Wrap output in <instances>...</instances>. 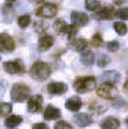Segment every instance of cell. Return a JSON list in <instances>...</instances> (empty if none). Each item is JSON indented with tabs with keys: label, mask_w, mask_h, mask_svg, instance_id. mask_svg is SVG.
<instances>
[{
	"label": "cell",
	"mask_w": 128,
	"mask_h": 129,
	"mask_svg": "<svg viewBox=\"0 0 128 129\" xmlns=\"http://www.w3.org/2000/svg\"><path fill=\"white\" fill-rule=\"evenodd\" d=\"M30 76L39 82L46 81L50 76V67L44 61H36L30 69Z\"/></svg>",
	"instance_id": "6da1fadb"
},
{
	"label": "cell",
	"mask_w": 128,
	"mask_h": 129,
	"mask_svg": "<svg viewBox=\"0 0 128 129\" xmlns=\"http://www.w3.org/2000/svg\"><path fill=\"white\" fill-rule=\"evenodd\" d=\"M30 87L24 83H15L10 89V99L13 102H23L30 99Z\"/></svg>",
	"instance_id": "7a4b0ae2"
},
{
	"label": "cell",
	"mask_w": 128,
	"mask_h": 129,
	"mask_svg": "<svg viewBox=\"0 0 128 129\" xmlns=\"http://www.w3.org/2000/svg\"><path fill=\"white\" fill-rule=\"evenodd\" d=\"M73 86H74V89L77 92L85 93V92H88L95 88L96 78L95 77H78V78H76Z\"/></svg>",
	"instance_id": "3957f363"
},
{
	"label": "cell",
	"mask_w": 128,
	"mask_h": 129,
	"mask_svg": "<svg viewBox=\"0 0 128 129\" xmlns=\"http://www.w3.org/2000/svg\"><path fill=\"white\" fill-rule=\"evenodd\" d=\"M77 29H78V27H76L74 24H70V26L67 24V22L64 19H57L55 23H54V31H55L57 33H59V35L67 33L69 40H72L76 36Z\"/></svg>",
	"instance_id": "277c9868"
},
{
	"label": "cell",
	"mask_w": 128,
	"mask_h": 129,
	"mask_svg": "<svg viewBox=\"0 0 128 129\" xmlns=\"http://www.w3.org/2000/svg\"><path fill=\"white\" fill-rule=\"evenodd\" d=\"M97 95L103 99H106V100H113V99L118 97V89L115 88L114 84L101 83L97 87Z\"/></svg>",
	"instance_id": "5b68a950"
},
{
	"label": "cell",
	"mask_w": 128,
	"mask_h": 129,
	"mask_svg": "<svg viewBox=\"0 0 128 129\" xmlns=\"http://www.w3.org/2000/svg\"><path fill=\"white\" fill-rule=\"evenodd\" d=\"M58 13V7L54 3H42L40 8L36 9V14L42 18H53Z\"/></svg>",
	"instance_id": "8992f818"
},
{
	"label": "cell",
	"mask_w": 128,
	"mask_h": 129,
	"mask_svg": "<svg viewBox=\"0 0 128 129\" xmlns=\"http://www.w3.org/2000/svg\"><path fill=\"white\" fill-rule=\"evenodd\" d=\"M3 67H4V70L9 73V74H22V73H24V65L21 59L5 61Z\"/></svg>",
	"instance_id": "52a82bcc"
},
{
	"label": "cell",
	"mask_w": 128,
	"mask_h": 129,
	"mask_svg": "<svg viewBox=\"0 0 128 129\" xmlns=\"http://www.w3.org/2000/svg\"><path fill=\"white\" fill-rule=\"evenodd\" d=\"M15 49V42L8 33H0V52H12Z\"/></svg>",
	"instance_id": "ba28073f"
},
{
	"label": "cell",
	"mask_w": 128,
	"mask_h": 129,
	"mask_svg": "<svg viewBox=\"0 0 128 129\" xmlns=\"http://www.w3.org/2000/svg\"><path fill=\"white\" fill-rule=\"evenodd\" d=\"M42 102H44L42 96H40V95L31 96L27 102V110L32 114H37L42 110Z\"/></svg>",
	"instance_id": "9c48e42d"
},
{
	"label": "cell",
	"mask_w": 128,
	"mask_h": 129,
	"mask_svg": "<svg viewBox=\"0 0 128 129\" xmlns=\"http://www.w3.org/2000/svg\"><path fill=\"white\" fill-rule=\"evenodd\" d=\"M115 13L117 12H115V9L113 7H105V8L97 10L94 14V17L96 18V19H99V21H106V19H112V18L115 15Z\"/></svg>",
	"instance_id": "30bf717a"
},
{
	"label": "cell",
	"mask_w": 128,
	"mask_h": 129,
	"mask_svg": "<svg viewBox=\"0 0 128 129\" xmlns=\"http://www.w3.org/2000/svg\"><path fill=\"white\" fill-rule=\"evenodd\" d=\"M70 19H72V24H74L76 27H81L88 23V15L81 12H72Z\"/></svg>",
	"instance_id": "8fae6325"
},
{
	"label": "cell",
	"mask_w": 128,
	"mask_h": 129,
	"mask_svg": "<svg viewBox=\"0 0 128 129\" xmlns=\"http://www.w3.org/2000/svg\"><path fill=\"white\" fill-rule=\"evenodd\" d=\"M120 79V74L117 70H106L101 74V81L103 83H110V84H115L117 82H119Z\"/></svg>",
	"instance_id": "7c38bea8"
},
{
	"label": "cell",
	"mask_w": 128,
	"mask_h": 129,
	"mask_svg": "<svg viewBox=\"0 0 128 129\" xmlns=\"http://www.w3.org/2000/svg\"><path fill=\"white\" fill-rule=\"evenodd\" d=\"M67 84L62 82H51L47 84V92L50 95H63L64 92H67Z\"/></svg>",
	"instance_id": "4fadbf2b"
},
{
	"label": "cell",
	"mask_w": 128,
	"mask_h": 129,
	"mask_svg": "<svg viewBox=\"0 0 128 129\" xmlns=\"http://www.w3.org/2000/svg\"><path fill=\"white\" fill-rule=\"evenodd\" d=\"M44 118L46 120H55V119L60 118V110L53 105H47L44 111Z\"/></svg>",
	"instance_id": "5bb4252c"
},
{
	"label": "cell",
	"mask_w": 128,
	"mask_h": 129,
	"mask_svg": "<svg viewBox=\"0 0 128 129\" xmlns=\"http://www.w3.org/2000/svg\"><path fill=\"white\" fill-rule=\"evenodd\" d=\"M65 107L69 110V111H78V110L82 107V100L78 96H73V97L67 100Z\"/></svg>",
	"instance_id": "9a60e30c"
},
{
	"label": "cell",
	"mask_w": 128,
	"mask_h": 129,
	"mask_svg": "<svg viewBox=\"0 0 128 129\" xmlns=\"http://www.w3.org/2000/svg\"><path fill=\"white\" fill-rule=\"evenodd\" d=\"M54 44V37L50 35H45V36H41L40 40H39V50L40 51H46L49 50Z\"/></svg>",
	"instance_id": "2e32d148"
},
{
	"label": "cell",
	"mask_w": 128,
	"mask_h": 129,
	"mask_svg": "<svg viewBox=\"0 0 128 129\" xmlns=\"http://www.w3.org/2000/svg\"><path fill=\"white\" fill-rule=\"evenodd\" d=\"M119 125H120L119 120L117 118H113V116H109V118L104 119L100 123V128L101 129H118Z\"/></svg>",
	"instance_id": "e0dca14e"
},
{
	"label": "cell",
	"mask_w": 128,
	"mask_h": 129,
	"mask_svg": "<svg viewBox=\"0 0 128 129\" xmlns=\"http://www.w3.org/2000/svg\"><path fill=\"white\" fill-rule=\"evenodd\" d=\"M74 121L77 123V125H80L81 128H86L90 124L94 123V119L91 118L88 114H77L74 116Z\"/></svg>",
	"instance_id": "ac0fdd59"
},
{
	"label": "cell",
	"mask_w": 128,
	"mask_h": 129,
	"mask_svg": "<svg viewBox=\"0 0 128 129\" xmlns=\"http://www.w3.org/2000/svg\"><path fill=\"white\" fill-rule=\"evenodd\" d=\"M87 45H88V42L85 39H73V41H70L72 49H74L76 51H78L81 54L87 50Z\"/></svg>",
	"instance_id": "d6986e66"
},
{
	"label": "cell",
	"mask_w": 128,
	"mask_h": 129,
	"mask_svg": "<svg viewBox=\"0 0 128 129\" xmlns=\"http://www.w3.org/2000/svg\"><path fill=\"white\" fill-rule=\"evenodd\" d=\"M22 116H19V115H9L7 119H5V121H4V125L8 128V129H14L15 126H18L21 123H22Z\"/></svg>",
	"instance_id": "ffe728a7"
},
{
	"label": "cell",
	"mask_w": 128,
	"mask_h": 129,
	"mask_svg": "<svg viewBox=\"0 0 128 129\" xmlns=\"http://www.w3.org/2000/svg\"><path fill=\"white\" fill-rule=\"evenodd\" d=\"M94 60H95V55L91 50H86L81 54V63L86 67H90L94 64Z\"/></svg>",
	"instance_id": "44dd1931"
},
{
	"label": "cell",
	"mask_w": 128,
	"mask_h": 129,
	"mask_svg": "<svg viewBox=\"0 0 128 129\" xmlns=\"http://www.w3.org/2000/svg\"><path fill=\"white\" fill-rule=\"evenodd\" d=\"M90 111H91V113H94V114L100 115V114H103V113L106 111V107L103 106L101 104L94 101V102H91V104H90Z\"/></svg>",
	"instance_id": "7402d4cb"
},
{
	"label": "cell",
	"mask_w": 128,
	"mask_h": 129,
	"mask_svg": "<svg viewBox=\"0 0 128 129\" xmlns=\"http://www.w3.org/2000/svg\"><path fill=\"white\" fill-rule=\"evenodd\" d=\"M12 104L0 102V116H9L12 113Z\"/></svg>",
	"instance_id": "603a6c76"
},
{
	"label": "cell",
	"mask_w": 128,
	"mask_h": 129,
	"mask_svg": "<svg viewBox=\"0 0 128 129\" xmlns=\"http://www.w3.org/2000/svg\"><path fill=\"white\" fill-rule=\"evenodd\" d=\"M30 23H31V15L23 14V15H19V17H18V26H19L21 28L28 27Z\"/></svg>",
	"instance_id": "cb8c5ba5"
},
{
	"label": "cell",
	"mask_w": 128,
	"mask_h": 129,
	"mask_svg": "<svg viewBox=\"0 0 128 129\" xmlns=\"http://www.w3.org/2000/svg\"><path fill=\"white\" fill-rule=\"evenodd\" d=\"M35 29H36V32H39V33H41V35H44L45 36V32L47 31V23L46 22H44V21H36L35 22Z\"/></svg>",
	"instance_id": "d4e9b609"
},
{
	"label": "cell",
	"mask_w": 128,
	"mask_h": 129,
	"mask_svg": "<svg viewBox=\"0 0 128 129\" xmlns=\"http://www.w3.org/2000/svg\"><path fill=\"white\" fill-rule=\"evenodd\" d=\"M113 28H114V29H115V32H117L118 35H120V36L125 35V33H127V31H128L127 26H125L123 22H114Z\"/></svg>",
	"instance_id": "484cf974"
},
{
	"label": "cell",
	"mask_w": 128,
	"mask_h": 129,
	"mask_svg": "<svg viewBox=\"0 0 128 129\" xmlns=\"http://www.w3.org/2000/svg\"><path fill=\"white\" fill-rule=\"evenodd\" d=\"M85 4H86V9L90 12H95L100 7V2H97V0H86Z\"/></svg>",
	"instance_id": "4316f807"
},
{
	"label": "cell",
	"mask_w": 128,
	"mask_h": 129,
	"mask_svg": "<svg viewBox=\"0 0 128 129\" xmlns=\"http://www.w3.org/2000/svg\"><path fill=\"white\" fill-rule=\"evenodd\" d=\"M91 44H92V46H95V47L103 46V45H104V40H103V37H101V35H100V33H95V35L92 36V39H91Z\"/></svg>",
	"instance_id": "83f0119b"
},
{
	"label": "cell",
	"mask_w": 128,
	"mask_h": 129,
	"mask_svg": "<svg viewBox=\"0 0 128 129\" xmlns=\"http://www.w3.org/2000/svg\"><path fill=\"white\" fill-rule=\"evenodd\" d=\"M109 63H110V58H109L108 55H105V54H101L100 56H99V60H97V65H99L100 68H103V67L108 65Z\"/></svg>",
	"instance_id": "f1b7e54d"
},
{
	"label": "cell",
	"mask_w": 128,
	"mask_h": 129,
	"mask_svg": "<svg viewBox=\"0 0 128 129\" xmlns=\"http://www.w3.org/2000/svg\"><path fill=\"white\" fill-rule=\"evenodd\" d=\"M115 15L122 21H127L128 19V8H120L119 10H117Z\"/></svg>",
	"instance_id": "f546056e"
},
{
	"label": "cell",
	"mask_w": 128,
	"mask_h": 129,
	"mask_svg": "<svg viewBox=\"0 0 128 129\" xmlns=\"http://www.w3.org/2000/svg\"><path fill=\"white\" fill-rule=\"evenodd\" d=\"M54 129H73V126L69 123H67L64 120H60V121H58L55 125H54Z\"/></svg>",
	"instance_id": "4dcf8cb0"
},
{
	"label": "cell",
	"mask_w": 128,
	"mask_h": 129,
	"mask_svg": "<svg viewBox=\"0 0 128 129\" xmlns=\"http://www.w3.org/2000/svg\"><path fill=\"white\" fill-rule=\"evenodd\" d=\"M106 49L112 52H115L118 49H119V42L118 41H109L106 44Z\"/></svg>",
	"instance_id": "1f68e13d"
},
{
	"label": "cell",
	"mask_w": 128,
	"mask_h": 129,
	"mask_svg": "<svg viewBox=\"0 0 128 129\" xmlns=\"http://www.w3.org/2000/svg\"><path fill=\"white\" fill-rule=\"evenodd\" d=\"M32 129H49V126H47L45 123H36V124L32 126Z\"/></svg>",
	"instance_id": "d6a6232c"
},
{
	"label": "cell",
	"mask_w": 128,
	"mask_h": 129,
	"mask_svg": "<svg viewBox=\"0 0 128 129\" xmlns=\"http://www.w3.org/2000/svg\"><path fill=\"white\" fill-rule=\"evenodd\" d=\"M123 89H124V93L128 96V79L125 81V83H124V86H123Z\"/></svg>",
	"instance_id": "836d02e7"
},
{
	"label": "cell",
	"mask_w": 128,
	"mask_h": 129,
	"mask_svg": "<svg viewBox=\"0 0 128 129\" xmlns=\"http://www.w3.org/2000/svg\"><path fill=\"white\" fill-rule=\"evenodd\" d=\"M125 125H127V129H128V118L125 119Z\"/></svg>",
	"instance_id": "e575fe53"
}]
</instances>
